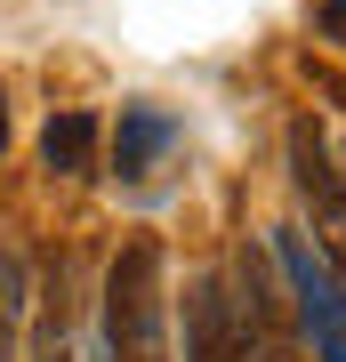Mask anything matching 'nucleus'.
<instances>
[{
	"mask_svg": "<svg viewBox=\"0 0 346 362\" xmlns=\"http://www.w3.org/2000/svg\"><path fill=\"white\" fill-rule=\"evenodd\" d=\"M97 145H105V121L89 105H64V113H49V129H40V169L49 177H97Z\"/></svg>",
	"mask_w": 346,
	"mask_h": 362,
	"instance_id": "7",
	"label": "nucleus"
},
{
	"mask_svg": "<svg viewBox=\"0 0 346 362\" xmlns=\"http://www.w3.org/2000/svg\"><path fill=\"white\" fill-rule=\"evenodd\" d=\"M290 185H298V202L314 209V233H322V258H346V177H338V161H330V137H322V121L314 113H298L290 121Z\"/></svg>",
	"mask_w": 346,
	"mask_h": 362,
	"instance_id": "3",
	"label": "nucleus"
},
{
	"mask_svg": "<svg viewBox=\"0 0 346 362\" xmlns=\"http://www.w3.org/2000/svg\"><path fill=\"white\" fill-rule=\"evenodd\" d=\"M233 322H242V362H306V346L282 322V290H274V258L266 250H242L233 266Z\"/></svg>",
	"mask_w": 346,
	"mask_h": 362,
	"instance_id": "4",
	"label": "nucleus"
},
{
	"mask_svg": "<svg viewBox=\"0 0 346 362\" xmlns=\"http://www.w3.org/2000/svg\"><path fill=\"white\" fill-rule=\"evenodd\" d=\"M274 266L290 282V314L306 330V354L314 362H346V282H338V266L298 226H274Z\"/></svg>",
	"mask_w": 346,
	"mask_h": 362,
	"instance_id": "2",
	"label": "nucleus"
},
{
	"mask_svg": "<svg viewBox=\"0 0 346 362\" xmlns=\"http://www.w3.org/2000/svg\"><path fill=\"white\" fill-rule=\"evenodd\" d=\"M185 362H242V322H233L226 274H193L185 290Z\"/></svg>",
	"mask_w": 346,
	"mask_h": 362,
	"instance_id": "6",
	"label": "nucleus"
},
{
	"mask_svg": "<svg viewBox=\"0 0 346 362\" xmlns=\"http://www.w3.org/2000/svg\"><path fill=\"white\" fill-rule=\"evenodd\" d=\"M185 145L178 129V113L154 97H137V105H121V121H113V177L121 185H145V177H161V161Z\"/></svg>",
	"mask_w": 346,
	"mask_h": 362,
	"instance_id": "5",
	"label": "nucleus"
},
{
	"mask_svg": "<svg viewBox=\"0 0 346 362\" xmlns=\"http://www.w3.org/2000/svg\"><path fill=\"white\" fill-rule=\"evenodd\" d=\"M25 266H16V250H0V362L16 354V330H25Z\"/></svg>",
	"mask_w": 346,
	"mask_h": 362,
	"instance_id": "8",
	"label": "nucleus"
},
{
	"mask_svg": "<svg viewBox=\"0 0 346 362\" xmlns=\"http://www.w3.org/2000/svg\"><path fill=\"white\" fill-rule=\"evenodd\" d=\"M0 153H8V97H0Z\"/></svg>",
	"mask_w": 346,
	"mask_h": 362,
	"instance_id": "10",
	"label": "nucleus"
},
{
	"mask_svg": "<svg viewBox=\"0 0 346 362\" xmlns=\"http://www.w3.org/2000/svg\"><path fill=\"white\" fill-rule=\"evenodd\" d=\"M314 33L346 49V0H314Z\"/></svg>",
	"mask_w": 346,
	"mask_h": 362,
	"instance_id": "9",
	"label": "nucleus"
},
{
	"mask_svg": "<svg viewBox=\"0 0 346 362\" xmlns=\"http://www.w3.org/2000/svg\"><path fill=\"white\" fill-rule=\"evenodd\" d=\"M105 346L113 362H169V258L154 233H129L105 266Z\"/></svg>",
	"mask_w": 346,
	"mask_h": 362,
	"instance_id": "1",
	"label": "nucleus"
}]
</instances>
